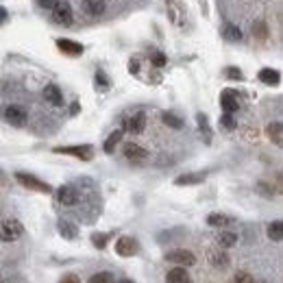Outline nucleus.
<instances>
[{"label": "nucleus", "instance_id": "1", "mask_svg": "<svg viewBox=\"0 0 283 283\" xmlns=\"http://www.w3.org/2000/svg\"><path fill=\"white\" fill-rule=\"evenodd\" d=\"M15 181H17V183H22L24 187H29V190L42 192V194H50V192H52V187L48 183H44V181H40L37 177H33V175H26V172H15Z\"/></svg>", "mask_w": 283, "mask_h": 283}, {"label": "nucleus", "instance_id": "2", "mask_svg": "<svg viewBox=\"0 0 283 283\" xmlns=\"http://www.w3.org/2000/svg\"><path fill=\"white\" fill-rule=\"evenodd\" d=\"M24 233V227L13 220V218H9V220H3L0 222V240H5V242H13L17 240Z\"/></svg>", "mask_w": 283, "mask_h": 283}, {"label": "nucleus", "instance_id": "3", "mask_svg": "<svg viewBox=\"0 0 283 283\" xmlns=\"http://www.w3.org/2000/svg\"><path fill=\"white\" fill-rule=\"evenodd\" d=\"M54 153L59 155H72L77 159H83V161H89L94 157V148L89 144H83V146H57Z\"/></svg>", "mask_w": 283, "mask_h": 283}, {"label": "nucleus", "instance_id": "4", "mask_svg": "<svg viewBox=\"0 0 283 283\" xmlns=\"http://www.w3.org/2000/svg\"><path fill=\"white\" fill-rule=\"evenodd\" d=\"M140 251V244L135 237H129V235H122L120 240L116 242V253L120 255V257H133L135 253Z\"/></svg>", "mask_w": 283, "mask_h": 283}, {"label": "nucleus", "instance_id": "5", "mask_svg": "<svg viewBox=\"0 0 283 283\" xmlns=\"http://www.w3.org/2000/svg\"><path fill=\"white\" fill-rule=\"evenodd\" d=\"M166 259L172 261V263H179V266H194V263H196L194 253H190V251H185V249L168 251V253H166Z\"/></svg>", "mask_w": 283, "mask_h": 283}, {"label": "nucleus", "instance_id": "6", "mask_svg": "<svg viewBox=\"0 0 283 283\" xmlns=\"http://www.w3.org/2000/svg\"><path fill=\"white\" fill-rule=\"evenodd\" d=\"M3 118L9 122V124H13V126H22L26 122V111L22 107H17V105H7L3 109Z\"/></svg>", "mask_w": 283, "mask_h": 283}, {"label": "nucleus", "instance_id": "7", "mask_svg": "<svg viewBox=\"0 0 283 283\" xmlns=\"http://www.w3.org/2000/svg\"><path fill=\"white\" fill-rule=\"evenodd\" d=\"M52 20L57 22V24H63V26H68L72 24V7L68 3H57V7L52 9Z\"/></svg>", "mask_w": 283, "mask_h": 283}, {"label": "nucleus", "instance_id": "8", "mask_svg": "<svg viewBox=\"0 0 283 283\" xmlns=\"http://www.w3.org/2000/svg\"><path fill=\"white\" fill-rule=\"evenodd\" d=\"M124 157L129 159V161H133V163H142V161H146L148 159V153H146V148H142L140 144H126L124 146Z\"/></svg>", "mask_w": 283, "mask_h": 283}, {"label": "nucleus", "instance_id": "9", "mask_svg": "<svg viewBox=\"0 0 283 283\" xmlns=\"http://www.w3.org/2000/svg\"><path fill=\"white\" fill-rule=\"evenodd\" d=\"M57 200L61 205H77L79 203V190L72 185H61L57 190Z\"/></svg>", "mask_w": 283, "mask_h": 283}, {"label": "nucleus", "instance_id": "10", "mask_svg": "<svg viewBox=\"0 0 283 283\" xmlns=\"http://www.w3.org/2000/svg\"><path fill=\"white\" fill-rule=\"evenodd\" d=\"M124 129L129 131V133H133V135L142 133L146 129V116L142 111H138V114H133L131 118H126V120H124Z\"/></svg>", "mask_w": 283, "mask_h": 283}, {"label": "nucleus", "instance_id": "11", "mask_svg": "<svg viewBox=\"0 0 283 283\" xmlns=\"http://www.w3.org/2000/svg\"><path fill=\"white\" fill-rule=\"evenodd\" d=\"M220 105L224 109V114H235L237 107H240V103H237V94L233 92V89H224V92L220 94Z\"/></svg>", "mask_w": 283, "mask_h": 283}, {"label": "nucleus", "instance_id": "12", "mask_svg": "<svg viewBox=\"0 0 283 283\" xmlns=\"http://www.w3.org/2000/svg\"><path fill=\"white\" fill-rule=\"evenodd\" d=\"M205 179H207L205 172H187V175L177 177L175 183H177V185H198V183H203Z\"/></svg>", "mask_w": 283, "mask_h": 283}, {"label": "nucleus", "instance_id": "13", "mask_svg": "<svg viewBox=\"0 0 283 283\" xmlns=\"http://www.w3.org/2000/svg\"><path fill=\"white\" fill-rule=\"evenodd\" d=\"M57 46H59L61 52L70 54V57H77V54L83 52V46L77 44V42H72V40H57Z\"/></svg>", "mask_w": 283, "mask_h": 283}, {"label": "nucleus", "instance_id": "14", "mask_svg": "<svg viewBox=\"0 0 283 283\" xmlns=\"http://www.w3.org/2000/svg\"><path fill=\"white\" fill-rule=\"evenodd\" d=\"M44 98H46L48 103L54 105V107L63 105V94H61V89L57 85H46V87H44Z\"/></svg>", "mask_w": 283, "mask_h": 283}, {"label": "nucleus", "instance_id": "15", "mask_svg": "<svg viewBox=\"0 0 283 283\" xmlns=\"http://www.w3.org/2000/svg\"><path fill=\"white\" fill-rule=\"evenodd\" d=\"M259 81L261 83H266V85H279L281 74H279V70L263 68V70H259Z\"/></svg>", "mask_w": 283, "mask_h": 283}, {"label": "nucleus", "instance_id": "16", "mask_svg": "<svg viewBox=\"0 0 283 283\" xmlns=\"http://www.w3.org/2000/svg\"><path fill=\"white\" fill-rule=\"evenodd\" d=\"M83 9L89 15H103L105 13V0H83Z\"/></svg>", "mask_w": 283, "mask_h": 283}, {"label": "nucleus", "instance_id": "17", "mask_svg": "<svg viewBox=\"0 0 283 283\" xmlns=\"http://www.w3.org/2000/svg\"><path fill=\"white\" fill-rule=\"evenodd\" d=\"M166 283H190V275L185 268H172L166 275Z\"/></svg>", "mask_w": 283, "mask_h": 283}, {"label": "nucleus", "instance_id": "18", "mask_svg": "<svg viewBox=\"0 0 283 283\" xmlns=\"http://www.w3.org/2000/svg\"><path fill=\"white\" fill-rule=\"evenodd\" d=\"M266 131H268V138L275 142L277 146L283 144V126H281V122H270Z\"/></svg>", "mask_w": 283, "mask_h": 283}, {"label": "nucleus", "instance_id": "19", "mask_svg": "<svg viewBox=\"0 0 283 283\" xmlns=\"http://www.w3.org/2000/svg\"><path fill=\"white\" fill-rule=\"evenodd\" d=\"M59 233L66 237V240H74V237L79 235V229H77V224H72L70 220H61L59 222Z\"/></svg>", "mask_w": 283, "mask_h": 283}, {"label": "nucleus", "instance_id": "20", "mask_svg": "<svg viewBox=\"0 0 283 283\" xmlns=\"http://www.w3.org/2000/svg\"><path fill=\"white\" fill-rule=\"evenodd\" d=\"M207 224L209 227H218V229H222V227L231 224V218L224 216V214H209L207 216Z\"/></svg>", "mask_w": 283, "mask_h": 283}, {"label": "nucleus", "instance_id": "21", "mask_svg": "<svg viewBox=\"0 0 283 283\" xmlns=\"http://www.w3.org/2000/svg\"><path fill=\"white\" fill-rule=\"evenodd\" d=\"M122 135H124V131H122V129H118V131H114L111 135H109V138L105 140V146H103V148H105V153H114V148H116L118 144H120Z\"/></svg>", "mask_w": 283, "mask_h": 283}, {"label": "nucleus", "instance_id": "22", "mask_svg": "<svg viewBox=\"0 0 283 283\" xmlns=\"http://www.w3.org/2000/svg\"><path fill=\"white\" fill-rule=\"evenodd\" d=\"M268 237H270L272 242H281V240H283V222H281V220L270 222V227H268Z\"/></svg>", "mask_w": 283, "mask_h": 283}, {"label": "nucleus", "instance_id": "23", "mask_svg": "<svg viewBox=\"0 0 283 283\" xmlns=\"http://www.w3.org/2000/svg\"><path fill=\"white\" fill-rule=\"evenodd\" d=\"M209 261H212L216 268L229 266V257H227L224 253H220V251H209Z\"/></svg>", "mask_w": 283, "mask_h": 283}, {"label": "nucleus", "instance_id": "24", "mask_svg": "<svg viewBox=\"0 0 283 283\" xmlns=\"http://www.w3.org/2000/svg\"><path fill=\"white\" fill-rule=\"evenodd\" d=\"M235 242H237V235L231 231H222L218 235V244H220L222 249H231V246H235Z\"/></svg>", "mask_w": 283, "mask_h": 283}, {"label": "nucleus", "instance_id": "25", "mask_svg": "<svg viewBox=\"0 0 283 283\" xmlns=\"http://www.w3.org/2000/svg\"><path fill=\"white\" fill-rule=\"evenodd\" d=\"M222 35H224V40H227V42H240V40H242V31L237 29L235 24H227Z\"/></svg>", "mask_w": 283, "mask_h": 283}, {"label": "nucleus", "instance_id": "26", "mask_svg": "<svg viewBox=\"0 0 283 283\" xmlns=\"http://www.w3.org/2000/svg\"><path fill=\"white\" fill-rule=\"evenodd\" d=\"M87 283H116V281H114L111 272H96V275L89 277Z\"/></svg>", "mask_w": 283, "mask_h": 283}, {"label": "nucleus", "instance_id": "27", "mask_svg": "<svg viewBox=\"0 0 283 283\" xmlns=\"http://www.w3.org/2000/svg\"><path fill=\"white\" fill-rule=\"evenodd\" d=\"M163 122H166L168 126H172V129H183V120L181 118H177L175 114H163Z\"/></svg>", "mask_w": 283, "mask_h": 283}, {"label": "nucleus", "instance_id": "28", "mask_svg": "<svg viewBox=\"0 0 283 283\" xmlns=\"http://www.w3.org/2000/svg\"><path fill=\"white\" fill-rule=\"evenodd\" d=\"M96 87L103 89V92H105V89H109V79H107V74H105L103 70L96 72Z\"/></svg>", "mask_w": 283, "mask_h": 283}, {"label": "nucleus", "instance_id": "29", "mask_svg": "<svg viewBox=\"0 0 283 283\" xmlns=\"http://www.w3.org/2000/svg\"><path fill=\"white\" fill-rule=\"evenodd\" d=\"M107 240H109L107 233H94V235H92V244L96 246V249H105V246H107Z\"/></svg>", "mask_w": 283, "mask_h": 283}, {"label": "nucleus", "instance_id": "30", "mask_svg": "<svg viewBox=\"0 0 283 283\" xmlns=\"http://www.w3.org/2000/svg\"><path fill=\"white\" fill-rule=\"evenodd\" d=\"M224 77L231 79V81H242V70H237V68H227V70H224Z\"/></svg>", "mask_w": 283, "mask_h": 283}, {"label": "nucleus", "instance_id": "31", "mask_svg": "<svg viewBox=\"0 0 283 283\" xmlns=\"http://www.w3.org/2000/svg\"><path fill=\"white\" fill-rule=\"evenodd\" d=\"M233 283H255V279L249 275V272H237L235 279H233Z\"/></svg>", "mask_w": 283, "mask_h": 283}, {"label": "nucleus", "instance_id": "32", "mask_svg": "<svg viewBox=\"0 0 283 283\" xmlns=\"http://www.w3.org/2000/svg\"><path fill=\"white\" fill-rule=\"evenodd\" d=\"M150 61L155 63L157 68H161V66H166V57H163L161 52H150Z\"/></svg>", "mask_w": 283, "mask_h": 283}, {"label": "nucleus", "instance_id": "33", "mask_svg": "<svg viewBox=\"0 0 283 283\" xmlns=\"http://www.w3.org/2000/svg\"><path fill=\"white\" fill-rule=\"evenodd\" d=\"M220 122H222V126H227V129H235V120H233V114H224L222 118H220Z\"/></svg>", "mask_w": 283, "mask_h": 283}, {"label": "nucleus", "instance_id": "34", "mask_svg": "<svg viewBox=\"0 0 283 283\" xmlns=\"http://www.w3.org/2000/svg\"><path fill=\"white\" fill-rule=\"evenodd\" d=\"M253 33H255V35H259V37H266V35H268L266 24H263V22H257V24L253 26Z\"/></svg>", "mask_w": 283, "mask_h": 283}, {"label": "nucleus", "instance_id": "35", "mask_svg": "<svg viewBox=\"0 0 283 283\" xmlns=\"http://www.w3.org/2000/svg\"><path fill=\"white\" fill-rule=\"evenodd\" d=\"M57 3H59V0H37V5L42 9H48V11H52V9L57 7Z\"/></svg>", "mask_w": 283, "mask_h": 283}, {"label": "nucleus", "instance_id": "36", "mask_svg": "<svg viewBox=\"0 0 283 283\" xmlns=\"http://www.w3.org/2000/svg\"><path fill=\"white\" fill-rule=\"evenodd\" d=\"M198 126H200V131L207 133V140H209V126H207V118L203 114H198Z\"/></svg>", "mask_w": 283, "mask_h": 283}, {"label": "nucleus", "instance_id": "37", "mask_svg": "<svg viewBox=\"0 0 283 283\" xmlns=\"http://www.w3.org/2000/svg\"><path fill=\"white\" fill-rule=\"evenodd\" d=\"M59 283H81V281H79L74 275H66V277H63Z\"/></svg>", "mask_w": 283, "mask_h": 283}, {"label": "nucleus", "instance_id": "38", "mask_svg": "<svg viewBox=\"0 0 283 283\" xmlns=\"http://www.w3.org/2000/svg\"><path fill=\"white\" fill-rule=\"evenodd\" d=\"M7 20V9L5 7H0V24H3Z\"/></svg>", "mask_w": 283, "mask_h": 283}, {"label": "nucleus", "instance_id": "39", "mask_svg": "<svg viewBox=\"0 0 283 283\" xmlns=\"http://www.w3.org/2000/svg\"><path fill=\"white\" fill-rule=\"evenodd\" d=\"M129 70H131V72H138V70H140V63H138V59H135V61H131Z\"/></svg>", "mask_w": 283, "mask_h": 283}, {"label": "nucleus", "instance_id": "40", "mask_svg": "<svg viewBox=\"0 0 283 283\" xmlns=\"http://www.w3.org/2000/svg\"><path fill=\"white\" fill-rule=\"evenodd\" d=\"M118 283H133V281H129V279H122V281H118Z\"/></svg>", "mask_w": 283, "mask_h": 283}]
</instances>
